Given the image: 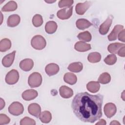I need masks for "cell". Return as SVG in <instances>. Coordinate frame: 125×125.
<instances>
[{"instance_id": "d590c367", "label": "cell", "mask_w": 125, "mask_h": 125, "mask_svg": "<svg viewBox=\"0 0 125 125\" xmlns=\"http://www.w3.org/2000/svg\"><path fill=\"white\" fill-rule=\"evenodd\" d=\"M118 40L121 42H125V29H123L122 31H121L118 35Z\"/></svg>"}, {"instance_id": "60d3db41", "label": "cell", "mask_w": 125, "mask_h": 125, "mask_svg": "<svg viewBox=\"0 0 125 125\" xmlns=\"http://www.w3.org/2000/svg\"><path fill=\"white\" fill-rule=\"evenodd\" d=\"M56 0H53V1H48V0H45V1L46 2H47V3H52V2H55Z\"/></svg>"}, {"instance_id": "4316f807", "label": "cell", "mask_w": 125, "mask_h": 125, "mask_svg": "<svg viewBox=\"0 0 125 125\" xmlns=\"http://www.w3.org/2000/svg\"><path fill=\"white\" fill-rule=\"evenodd\" d=\"M39 118L42 123H49L52 119V115L49 111H43L41 113Z\"/></svg>"}, {"instance_id": "52a82bcc", "label": "cell", "mask_w": 125, "mask_h": 125, "mask_svg": "<svg viewBox=\"0 0 125 125\" xmlns=\"http://www.w3.org/2000/svg\"><path fill=\"white\" fill-rule=\"evenodd\" d=\"M73 6L62 8L57 13V17L61 20H66L70 18L72 15Z\"/></svg>"}, {"instance_id": "484cf974", "label": "cell", "mask_w": 125, "mask_h": 125, "mask_svg": "<svg viewBox=\"0 0 125 125\" xmlns=\"http://www.w3.org/2000/svg\"><path fill=\"white\" fill-rule=\"evenodd\" d=\"M11 47V42L10 40L7 38L2 39L0 42V51L5 52L9 50Z\"/></svg>"}, {"instance_id": "cb8c5ba5", "label": "cell", "mask_w": 125, "mask_h": 125, "mask_svg": "<svg viewBox=\"0 0 125 125\" xmlns=\"http://www.w3.org/2000/svg\"><path fill=\"white\" fill-rule=\"evenodd\" d=\"M68 69L73 72H80L83 68V65L81 62H75L70 63L68 67Z\"/></svg>"}, {"instance_id": "4fadbf2b", "label": "cell", "mask_w": 125, "mask_h": 125, "mask_svg": "<svg viewBox=\"0 0 125 125\" xmlns=\"http://www.w3.org/2000/svg\"><path fill=\"white\" fill-rule=\"evenodd\" d=\"M59 66L58 64L54 63H51L48 64L45 68V71L46 73L49 76H53L59 71Z\"/></svg>"}, {"instance_id": "8fae6325", "label": "cell", "mask_w": 125, "mask_h": 125, "mask_svg": "<svg viewBox=\"0 0 125 125\" xmlns=\"http://www.w3.org/2000/svg\"><path fill=\"white\" fill-rule=\"evenodd\" d=\"M16 51L5 55L2 60V64L5 67H10L13 63L15 57Z\"/></svg>"}, {"instance_id": "7c38bea8", "label": "cell", "mask_w": 125, "mask_h": 125, "mask_svg": "<svg viewBox=\"0 0 125 125\" xmlns=\"http://www.w3.org/2000/svg\"><path fill=\"white\" fill-rule=\"evenodd\" d=\"M20 68L24 71H29L34 66V62L31 59H25L20 62Z\"/></svg>"}, {"instance_id": "44dd1931", "label": "cell", "mask_w": 125, "mask_h": 125, "mask_svg": "<svg viewBox=\"0 0 125 125\" xmlns=\"http://www.w3.org/2000/svg\"><path fill=\"white\" fill-rule=\"evenodd\" d=\"M63 80L65 83L70 85H73L76 83L77 81V78L73 73L67 72L64 74L63 76Z\"/></svg>"}, {"instance_id": "f35d334b", "label": "cell", "mask_w": 125, "mask_h": 125, "mask_svg": "<svg viewBox=\"0 0 125 125\" xmlns=\"http://www.w3.org/2000/svg\"><path fill=\"white\" fill-rule=\"evenodd\" d=\"M4 106H5V102L1 98H0V110L2 109V108L4 107Z\"/></svg>"}, {"instance_id": "7402d4cb", "label": "cell", "mask_w": 125, "mask_h": 125, "mask_svg": "<svg viewBox=\"0 0 125 125\" xmlns=\"http://www.w3.org/2000/svg\"><path fill=\"white\" fill-rule=\"evenodd\" d=\"M100 88V85L98 82L91 81L86 84L87 89L91 93L97 92Z\"/></svg>"}, {"instance_id": "603a6c76", "label": "cell", "mask_w": 125, "mask_h": 125, "mask_svg": "<svg viewBox=\"0 0 125 125\" xmlns=\"http://www.w3.org/2000/svg\"><path fill=\"white\" fill-rule=\"evenodd\" d=\"M125 46V43H122L120 42L112 43L108 45L107 47V50L109 52L112 54L117 53L119 50L123 46Z\"/></svg>"}, {"instance_id": "3957f363", "label": "cell", "mask_w": 125, "mask_h": 125, "mask_svg": "<svg viewBox=\"0 0 125 125\" xmlns=\"http://www.w3.org/2000/svg\"><path fill=\"white\" fill-rule=\"evenodd\" d=\"M42 81V77L41 74L36 72L32 73L29 76L28 83L31 87H37L41 85Z\"/></svg>"}, {"instance_id": "277c9868", "label": "cell", "mask_w": 125, "mask_h": 125, "mask_svg": "<svg viewBox=\"0 0 125 125\" xmlns=\"http://www.w3.org/2000/svg\"><path fill=\"white\" fill-rule=\"evenodd\" d=\"M24 111L23 105L18 102L12 103L8 107L9 112L13 115L19 116L21 115Z\"/></svg>"}, {"instance_id": "f1b7e54d", "label": "cell", "mask_w": 125, "mask_h": 125, "mask_svg": "<svg viewBox=\"0 0 125 125\" xmlns=\"http://www.w3.org/2000/svg\"><path fill=\"white\" fill-rule=\"evenodd\" d=\"M77 38L82 41H84L86 42H89L91 40L92 36L91 34L87 31H84L80 33L78 36Z\"/></svg>"}, {"instance_id": "9c48e42d", "label": "cell", "mask_w": 125, "mask_h": 125, "mask_svg": "<svg viewBox=\"0 0 125 125\" xmlns=\"http://www.w3.org/2000/svg\"><path fill=\"white\" fill-rule=\"evenodd\" d=\"M91 5V2L89 1H84L83 3H78L75 7V11L77 14L83 15L86 10Z\"/></svg>"}, {"instance_id": "d4e9b609", "label": "cell", "mask_w": 125, "mask_h": 125, "mask_svg": "<svg viewBox=\"0 0 125 125\" xmlns=\"http://www.w3.org/2000/svg\"><path fill=\"white\" fill-rule=\"evenodd\" d=\"M17 4L15 1L11 0L8 2L1 8V11L3 12L13 11L17 9Z\"/></svg>"}, {"instance_id": "ab89813d", "label": "cell", "mask_w": 125, "mask_h": 125, "mask_svg": "<svg viewBox=\"0 0 125 125\" xmlns=\"http://www.w3.org/2000/svg\"><path fill=\"white\" fill-rule=\"evenodd\" d=\"M110 125H120V123L119 122H118L117 121L114 120V121H112L110 123Z\"/></svg>"}, {"instance_id": "5bb4252c", "label": "cell", "mask_w": 125, "mask_h": 125, "mask_svg": "<svg viewBox=\"0 0 125 125\" xmlns=\"http://www.w3.org/2000/svg\"><path fill=\"white\" fill-rule=\"evenodd\" d=\"M59 93L61 96L64 99L69 98L73 95V90L66 85H62L60 87Z\"/></svg>"}, {"instance_id": "74e56055", "label": "cell", "mask_w": 125, "mask_h": 125, "mask_svg": "<svg viewBox=\"0 0 125 125\" xmlns=\"http://www.w3.org/2000/svg\"><path fill=\"white\" fill-rule=\"evenodd\" d=\"M106 123L105 122V121L104 119H101L98 123H97L96 124V125H106Z\"/></svg>"}, {"instance_id": "2e32d148", "label": "cell", "mask_w": 125, "mask_h": 125, "mask_svg": "<svg viewBox=\"0 0 125 125\" xmlns=\"http://www.w3.org/2000/svg\"><path fill=\"white\" fill-rule=\"evenodd\" d=\"M124 29V26L122 25H116L114 26L111 32L108 35V39L109 41H115L117 39L119 33Z\"/></svg>"}, {"instance_id": "83f0119b", "label": "cell", "mask_w": 125, "mask_h": 125, "mask_svg": "<svg viewBox=\"0 0 125 125\" xmlns=\"http://www.w3.org/2000/svg\"><path fill=\"white\" fill-rule=\"evenodd\" d=\"M101 55L97 52H92L89 54L87 57L88 61L91 63H96L101 61Z\"/></svg>"}, {"instance_id": "ffe728a7", "label": "cell", "mask_w": 125, "mask_h": 125, "mask_svg": "<svg viewBox=\"0 0 125 125\" xmlns=\"http://www.w3.org/2000/svg\"><path fill=\"white\" fill-rule=\"evenodd\" d=\"M57 24L54 21H49L46 22L45 25V30L48 34L54 33L57 29Z\"/></svg>"}, {"instance_id": "d6a6232c", "label": "cell", "mask_w": 125, "mask_h": 125, "mask_svg": "<svg viewBox=\"0 0 125 125\" xmlns=\"http://www.w3.org/2000/svg\"><path fill=\"white\" fill-rule=\"evenodd\" d=\"M21 125H35L36 122L35 120L33 119H31L28 117H25L22 119L20 121Z\"/></svg>"}, {"instance_id": "8992f818", "label": "cell", "mask_w": 125, "mask_h": 125, "mask_svg": "<svg viewBox=\"0 0 125 125\" xmlns=\"http://www.w3.org/2000/svg\"><path fill=\"white\" fill-rule=\"evenodd\" d=\"M113 17L112 15H109L106 20L100 26L99 31L102 35H104L107 33L109 28L112 24Z\"/></svg>"}, {"instance_id": "e575fe53", "label": "cell", "mask_w": 125, "mask_h": 125, "mask_svg": "<svg viewBox=\"0 0 125 125\" xmlns=\"http://www.w3.org/2000/svg\"><path fill=\"white\" fill-rule=\"evenodd\" d=\"M10 121V118L5 114H0V125H6L9 123Z\"/></svg>"}, {"instance_id": "9a60e30c", "label": "cell", "mask_w": 125, "mask_h": 125, "mask_svg": "<svg viewBox=\"0 0 125 125\" xmlns=\"http://www.w3.org/2000/svg\"><path fill=\"white\" fill-rule=\"evenodd\" d=\"M38 95V92L34 89H28L23 91L22 98L25 101H31L35 99Z\"/></svg>"}, {"instance_id": "7a4b0ae2", "label": "cell", "mask_w": 125, "mask_h": 125, "mask_svg": "<svg viewBox=\"0 0 125 125\" xmlns=\"http://www.w3.org/2000/svg\"><path fill=\"white\" fill-rule=\"evenodd\" d=\"M32 47L36 50H42L45 48L46 42L45 39L41 35L34 36L31 41Z\"/></svg>"}, {"instance_id": "4dcf8cb0", "label": "cell", "mask_w": 125, "mask_h": 125, "mask_svg": "<svg viewBox=\"0 0 125 125\" xmlns=\"http://www.w3.org/2000/svg\"><path fill=\"white\" fill-rule=\"evenodd\" d=\"M32 23L36 27L41 26L43 23V19L42 16L40 14H36L32 19Z\"/></svg>"}, {"instance_id": "5b68a950", "label": "cell", "mask_w": 125, "mask_h": 125, "mask_svg": "<svg viewBox=\"0 0 125 125\" xmlns=\"http://www.w3.org/2000/svg\"><path fill=\"white\" fill-rule=\"evenodd\" d=\"M19 79V74L16 69H12L7 73L5 76V82L8 84L17 83Z\"/></svg>"}, {"instance_id": "f546056e", "label": "cell", "mask_w": 125, "mask_h": 125, "mask_svg": "<svg viewBox=\"0 0 125 125\" xmlns=\"http://www.w3.org/2000/svg\"><path fill=\"white\" fill-rule=\"evenodd\" d=\"M111 81V76L107 72L103 73L100 75L98 78V82L102 84H106L109 83Z\"/></svg>"}, {"instance_id": "30bf717a", "label": "cell", "mask_w": 125, "mask_h": 125, "mask_svg": "<svg viewBox=\"0 0 125 125\" xmlns=\"http://www.w3.org/2000/svg\"><path fill=\"white\" fill-rule=\"evenodd\" d=\"M28 111L30 114L36 118H40L41 114V108L39 104L37 103L30 104L28 105Z\"/></svg>"}, {"instance_id": "1f68e13d", "label": "cell", "mask_w": 125, "mask_h": 125, "mask_svg": "<svg viewBox=\"0 0 125 125\" xmlns=\"http://www.w3.org/2000/svg\"><path fill=\"white\" fill-rule=\"evenodd\" d=\"M117 61L116 56L114 54H110L108 55L104 59V62L108 65H113Z\"/></svg>"}, {"instance_id": "ba28073f", "label": "cell", "mask_w": 125, "mask_h": 125, "mask_svg": "<svg viewBox=\"0 0 125 125\" xmlns=\"http://www.w3.org/2000/svg\"><path fill=\"white\" fill-rule=\"evenodd\" d=\"M104 111L105 116L107 118H110L116 113L117 108L114 104L108 103L105 104L104 108Z\"/></svg>"}, {"instance_id": "8d00e7d4", "label": "cell", "mask_w": 125, "mask_h": 125, "mask_svg": "<svg viewBox=\"0 0 125 125\" xmlns=\"http://www.w3.org/2000/svg\"><path fill=\"white\" fill-rule=\"evenodd\" d=\"M118 55L122 57H124L125 56V46L121 47L117 52Z\"/></svg>"}, {"instance_id": "6da1fadb", "label": "cell", "mask_w": 125, "mask_h": 125, "mask_svg": "<svg viewBox=\"0 0 125 125\" xmlns=\"http://www.w3.org/2000/svg\"><path fill=\"white\" fill-rule=\"evenodd\" d=\"M104 97L91 95L86 92L77 93L73 98L71 107L76 116L83 122L93 123L102 116Z\"/></svg>"}, {"instance_id": "d6986e66", "label": "cell", "mask_w": 125, "mask_h": 125, "mask_svg": "<svg viewBox=\"0 0 125 125\" xmlns=\"http://www.w3.org/2000/svg\"><path fill=\"white\" fill-rule=\"evenodd\" d=\"M91 22L84 19H80L76 21L77 27L80 30H84L92 25Z\"/></svg>"}, {"instance_id": "ac0fdd59", "label": "cell", "mask_w": 125, "mask_h": 125, "mask_svg": "<svg viewBox=\"0 0 125 125\" xmlns=\"http://www.w3.org/2000/svg\"><path fill=\"white\" fill-rule=\"evenodd\" d=\"M74 48L79 52H85L91 49V47L90 44L86 43L83 41H80L75 43Z\"/></svg>"}, {"instance_id": "836d02e7", "label": "cell", "mask_w": 125, "mask_h": 125, "mask_svg": "<svg viewBox=\"0 0 125 125\" xmlns=\"http://www.w3.org/2000/svg\"><path fill=\"white\" fill-rule=\"evenodd\" d=\"M74 1L73 0H61L58 2V6L60 8L64 7H70L73 4Z\"/></svg>"}, {"instance_id": "e0dca14e", "label": "cell", "mask_w": 125, "mask_h": 125, "mask_svg": "<svg viewBox=\"0 0 125 125\" xmlns=\"http://www.w3.org/2000/svg\"><path fill=\"white\" fill-rule=\"evenodd\" d=\"M20 17L17 14H13L10 15L7 19V26L11 27H13L17 26L20 22Z\"/></svg>"}]
</instances>
